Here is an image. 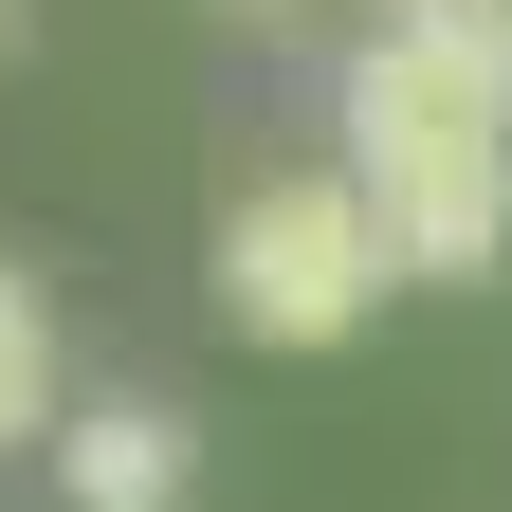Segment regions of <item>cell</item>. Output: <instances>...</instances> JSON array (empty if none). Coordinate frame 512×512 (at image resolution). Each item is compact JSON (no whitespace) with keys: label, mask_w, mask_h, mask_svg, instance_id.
<instances>
[{"label":"cell","mask_w":512,"mask_h":512,"mask_svg":"<svg viewBox=\"0 0 512 512\" xmlns=\"http://www.w3.org/2000/svg\"><path fill=\"white\" fill-rule=\"evenodd\" d=\"M0 55H19V0H0Z\"/></svg>","instance_id":"5b68a950"},{"label":"cell","mask_w":512,"mask_h":512,"mask_svg":"<svg viewBox=\"0 0 512 512\" xmlns=\"http://www.w3.org/2000/svg\"><path fill=\"white\" fill-rule=\"evenodd\" d=\"M348 183L384 202L403 275H494V238H512V19H366Z\"/></svg>","instance_id":"6da1fadb"},{"label":"cell","mask_w":512,"mask_h":512,"mask_svg":"<svg viewBox=\"0 0 512 512\" xmlns=\"http://www.w3.org/2000/svg\"><path fill=\"white\" fill-rule=\"evenodd\" d=\"M384 275H403V238H384V202L348 165H293V183H238L220 202V330H256V348L366 330Z\"/></svg>","instance_id":"7a4b0ae2"},{"label":"cell","mask_w":512,"mask_h":512,"mask_svg":"<svg viewBox=\"0 0 512 512\" xmlns=\"http://www.w3.org/2000/svg\"><path fill=\"white\" fill-rule=\"evenodd\" d=\"M183 476H202L183 403H92V421H55V494H74V512H183Z\"/></svg>","instance_id":"3957f363"},{"label":"cell","mask_w":512,"mask_h":512,"mask_svg":"<svg viewBox=\"0 0 512 512\" xmlns=\"http://www.w3.org/2000/svg\"><path fill=\"white\" fill-rule=\"evenodd\" d=\"M37 421H55V311L19 293V256H0V458H19Z\"/></svg>","instance_id":"277c9868"}]
</instances>
